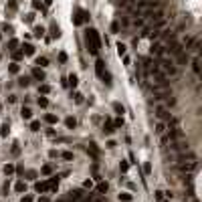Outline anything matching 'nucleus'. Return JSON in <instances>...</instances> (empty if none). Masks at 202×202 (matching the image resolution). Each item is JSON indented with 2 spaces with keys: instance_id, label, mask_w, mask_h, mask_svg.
Listing matches in <instances>:
<instances>
[{
  "instance_id": "f257e3e1",
  "label": "nucleus",
  "mask_w": 202,
  "mask_h": 202,
  "mask_svg": "<svg viewBox=\"0 0 202 202\" xmlns=\"http://www.w3.org/2000/svg\"><path fill=\"white\" fill-rule=\"evenodd\" d=\"M85 41H87V49L91 55H97L101 49V38H99V32L95 28H89L87 34H85Z\"/></svg>"
},
{
  "instance_id": "f03ea898",
  "label": "nucleus",
  "mask_w": 202,
  "mask_h": 202,
  "mask_svg": "<svg viewBox=\"0 0 202 202\" xmlns=\"http://www.w3.org/2000/svg\"><path fill=\"white\" fill-rule=\"evenodd\" d=\"M152 75H154V83H156L158 87H166V85H168V79H166V75L160 71V69L152 71Z\"/></svg>"
},
{
  "instance_id": "7ed1b4c3",
  "label": "nucleus",
  "mask_w": 202,
  "mask_h": 202,
  "mask_svg": "<svg viewBox=\"0 0 202 202\" xmlns=\"http://www.w3.org/2000/svg\"><path fill=\"white\" fill-rule=\"evenodd\" d=\"M87 20H89V12H87V10H83V8H79V10H77V16L73 18V24L81 27V24L87 22Z\"/></svg>"
},
{
  "instance_id": "20e7f679",
  "label": "nucleus",
  "mask_w": 202,
  "mask_h": 202,
  "mask_svg": "<svg viewBox=\"0 0 202 202\" xmlns=\"http://www.w3.org/2000/svg\"><path fill=\"white\" fill-rule=\"evenodd\" d=\"M160 65H162V69H164L166 73H170V75H176V67L172 65V61H170V59L160 57Z\"/></svg>"
},
{
  "instance_id": "39448f33",
  "label": "nucleus",
  "mask_w": 202,
  "mask_h": 202,
  "mask_svg": "<svg viewBox=\"0 0 202 202\" xmlns=\"http://www.w3.org/2000/svg\"><path fill=\"white\" fill-rule=\"evenodd\" d=\"M49 190V182H34V192L42 194V192Z\"/></svg>"
},
{
  "instance_id": "423d86ee",
  "label": "nucleus",
  "mask_w": 202,
  "mask_h": 202,
  "mask_svg": "<svg viewBox=\"0 0 202 202\" xmlns=\"http://www.w3.org/2000/svg\"><path fill=\"white\" fill-rule=\"evenodd\" d=\"M164 45H162V42H156V45H154V49H152V53L156 55V57H164Z\"/></svg>"
},
{
  "instance_id": "0eeeda50",
  "label": "nucleus",
  "mask_w": 202,
  "mask_h": 202,
  "mask_svg": "<svg viewBox=\"0 0 202 202\" xmlns=\"http://www.w3.org/2000/svg\"><path fill=\"white\" fill-rule=\"evenodd\" d=\"M32 77H34V79H38V81H45V71H42L41 67H34L32 69Z\"/></svg>"
},
{
  "instance_id": "6e6552de",
  "label": "nucleus",
  "mask_w": 202,
  "mask_h": 202,
  "mask_svg": "<svg viewBox=\"0 0 202 202\" xmlns=\"http://www.w3.org/2000/svg\"><path fill=\"white\" fill-rule=\"evenodd\" d=\"M95 73H97V75H103V73H105V63H103L101 61V59H97V61H95Z\"/></svg>"
},
{
  "instance_id": "1a4fd4ad",
  "label": "nucleus",
  "mask_w": 202,
  "mask_h": 202,
  "mask_svg": "<svg viewBox=\"0 0 202 202\" xmlns=\"http://www.w3.org/2000/svg\"><path fill=\"white\" fill-rule=\"evenodd\" d=\"M22 55H28V57H31V55H34V47L32 45H22Z\"/></svg>"
},
{
  "instance_id": "9d476101",
  "label": "nucleus",
  "mask_w": 202,
  "mask_h": 202,
  "mask_svg": "<svg viewBox=\"0 0 202 202\" xmlns=\"http://www.w3.org/2000/svg\"><path fill=\"white\" fill-rule=\"evenodd\" d=\"M107 190H109V184L107 182H99L97 184V192H99V194H105Z\"/></svg>"
},
{
  "instance_id": "9b49d317",
  "label": "nucleus",
  "mask_w": 202,
  "mask_h": 202,
  "mask_svg": "<svg viewBox=\"0 0 202 202\" xmlns=\"http://www.w3.org/2000/svg\"><path fill=\"white\" fill-rule=\"evenodd\" d=\"M103 131H105V134H113V121L107 119V121L103 123Z\"/></svg>"
},
{
  "instance_id": "f8f14e48",
  "label": "nucleus",
  "mask_w": 202,
  "mask_h": 202,
  "mask_svg": "<svg viewBox=\"0 0 202 202\" xmlns=\"http://www.w3.org/2000/svg\"><path fill=\"white\" fill-rule=\"evenodd\" d=\"M20 115H22V119H31V117H32V111H31V107H22Z\"/></svg>"
},
{
  "instance_id": "ddd939ff",
  "label": "nucleus",
  "mask_w": 202,
  "mask_h": 202,
  "mask_svg": "<svg viewBox=\"0 0 202 202\" xmlns=\"http://www.w3.org/2000/svg\"><path fill=\"white\" fill-rule=\"evenodd\" d=\"M51 37H53V38H59V37H61V28H59L57 24H53V27H51Z\"/></svg>"
},
{
  "instance_id": "4468645a",
  "label": "nucleus",
  "mask_w": 202,
  "mask_h": 202,
  "mask_svg": "<svg viewBox=\"0 0 202 202\" xmlns=\"http://www.w3.org/2000/svg\"><path fill=\"white\" fill-rule=\"evenodd\" d=\"M113 111H115V113H119V115L126 113V109H123V105H121L119 101H115V103H113Z\"/></svg>"
},
{
  "instance_id": "2eb2a0df",
  "label": "nucleus",
  "mask_w": 202,
  "mask_h": 202,
  "mask_svg": "<svg viewBox=\"0 0 202 202\" xmlns=\"http://www.w3.org/2000/svg\"><path fill=\"white\" fill-rule=\"evenodd\" d=\"M119 200H121V202H131V200H134V196H131L130 192H121V194H119Z\"/></svg>"
},
{
  "instance_id": "dca6fc26",
  "label": "nucleus",
  "mask_w": 202,
  "mask_h": 202,
  "mask_svg": "<svg viewBox=\"0 0 202 202\" xmlns=\"http://www.w3.org/2000/svg\"><path fill=\"white\" fill-rule=\"evenodd\" d=\"M176 57H178V63H182V65H186V63H188V55L184 53V51H182V53H178Z\"/></svg>"
},
{
  "instance_id": "f3484780",
  "label": "nucleus",
  "mask_w": 202,
  "mask_h": 202,
  "mask_svg": "<svg viewBox=\"0 0 202 202\" xmlns=\"http://www.w3.org/2000/svg\"><path fill=\"white\" fill-rule=\"evenodd\" d=\"M65 126L69 127V130H73V127L77 126V119H75V117H67V119H65Z\"/></svg>"
},
{
  "instance_id": "a211bd4d",
  "label": "nucleus",
  "mask_w": 202,
  "mask_h": 202,
  "mask_svg": "<svg viewBox=\"0 0 202 202\" xmlns=\"http://www.w3.org/2000/svg\"><path fill=\"white\" fill-rule=\"evenodd\" d=\"M14 172H16V168L12 164H6V166H4V174H6V176H12Z\"/></svg>"
},
{
  "instance_id": "6ab92c4d",
  "label": "nucleus",
  "mask_w": 202,
  "mask_h": 202,
  "mask_svg": "<svg viewBox=\"0 0 202 202\" xmlns=\"http://www.w3.org/2000/svg\"><path fill=\"white\" fill-rule=\"evenodd\" d=\"M6 8H8V10H12V12H16V10H18V4H16V0H8Z\"/></svg>"
},
{
  "instance_id": "aec40b11",
  "label": "nucleus",
  "mask_w": 202,
  "mask_h": 202,
  "mask_svg": "<svg viewBox=\"0 0 202 202\" xmlns=\"http://www.w3.org/2000/svg\"><path fill=\"white\" fill-rule=\"evenodd\" d=\"M77 83H79L77 75H75V73H71V75H69V85H71V87H77Z\"/></svg>"
},
{
  "instance_id": "412c9836",
  "label": "nucleus",
  "mask_w": 202,
  "mask_h": 202,
  "mask_svg": "<svg viewBox=\"0 0 202 202\" xmlns=\"http://www.w3.org/2000/svg\"><path fill=\"white\" fill-rule=\"evenodd\" d=\"M32 34H34V37H37V38H41L42 34H45V28H42V27H34V31H32Z\"/></svg>"
},
{
  "instance_id": "4be33fe9",
  "label": "nucleus",
  "mask_w": 202,
  "mask_h": 202,
  "mask_svg": "<svg viewBox=\"0 0 202 202\" xmlns=\"http://www.w3.org/2000/svg\"><path fill=\"white\" fill-rule=\"evenodd\" d=\"M14 190L16 192H24V190H27V184H24V182H16L14 184Z\"/></svg>"
},
{
  "instance_id": "5701e85b",
  "label": "nucleus",
  "mask_w": 202,
  "mask_h": 202,
  "mask_svg": "<svg viewBox=\"0 0 202 202\" xmlns=\"http://www.w3.org/2000/svg\"><path fill=\"white\" fill-rule=\"evenodd\" d=\"M192 69H194L196 75H200V61H198V59H194V61H192Z\"/></svg>"
},
{
  "instance_id": "b1692460",
  "label": "nucleus",
  "mask_w": 202,
  "mask_h": 202,
  "mask_svg": "<svg viewBox=\"0 0 202 202\" xmlns=\"http://www.w3.org/2000/svg\"><path fill=\"white\" fill-rule=\"evenodd\" d=\"M45 119H47V123H57V115H53V113H49V115H45Z\"/></svg>"
},
{
  "instance_id": "393cba45",
  "label": "nucleus",
  "mask_w": 202,
  "mask_h": 202,
  "mask_svg": "<svg viewBox=\"0 0 202 202\" xmlns=\"http://www.w3.org/2000/svg\"><path fill=\"white\" fill-rule=\"evenodd\" d=\"M37 65L47 67V65H49V59H47V57H38V59H37Z\"/></svg>"
},
{
  "instance_id": "a878e982",
  "label": "nucleus",
  "mask_w": 202,
  "mask_h": 202,
  "mask_svg": "<svg viewBox=\"0 0 202 202\" xmlns=\"http://www.w3.org/2000/svg\"><path fill=\"white\" fill-rule=\"evenodd\" d=\"M0 135L2 137L8 135V123H2V126H0Z\"/></svg>"
},
{
  "instance_id": "bb28decb",
  "label": "nucleus",
  "mask_w": 202,
  "mask_h": 202,
  "mask_svg": "<svg viewBox=\"0 0 202 202\" xmlns=\"http://www.w3.org/2000/svg\"><path fill=\"white\" fill-rule=\"evenodd\" d=\"M28 83H31V81H28V77H20V79H18V85H20V87H28Z\"/></svg>"
},
{
  "instance_id": "cd10ccee",
  "label": "nucleus",
  "mask_w": 202,
  "mask_h": 202,
  "mask_svg": "<svg viewBox=\"0 0 202 202\" xmlns=\"http://www.w3.org/2000/svg\"><path fill=\"white\" fill-rule=\"evenodd\" d=\"M117 55H119V57H123V55H126V45L117 42Z\"/></svg>"
},
{
  "instance_id": "c85d7f7f",
  "label": "nucleus",
  "mask_w": 202,
  "mask_h": 202,
  "mask_svg": "<svg viewBox=\"0 0 202 202\" xmlns=\"http://www.w3.org/2000/svg\"><path fill=\"white\" fill-rule=\"evenodd\" d=\"M38 91H41L42 95H47V93H51V85H41V87H38Z\"/></svg>"
},
{
  "instance_id": "c756f323",
  "label": "nucleus",
  "mask_w": 202,
  "mask_h": 202,
  "mask_svg": "<svg viewBox=\"0 0 202 202\" xmlns=\"http://www.w3.org/2000/svg\"><path fill=\"white\" fill-rule=\"evenodd\" d=\"M12 59H14V61H20V59H22V51H12Z\"/></svg>"
},
{
  "instance_id": "7c9ffc66",
  "label": "nucleus",
  "mask_w": 202,
  "mask_h": 202,
  "mask_svg": "<svg viewBox=\"0 0 202 202\" xmlns=\"http://www.w3.org/2000/svg\"><path fill=\"white\" fill-rule=\"evenodd\" d=\"M16 47H18V41H16V38H10V42H8V49H10V51H14Z\"/></svg>"
},
{
  "instance_id": "2f4dec72",
  "label": "nucleus",
  "mask_w": 202,
  "mask_h": 202,
  "mask_svg": "<svg viewBox=\"0 0 202 202\" xmlns=\"http://www.w3.org/2000/svg\"><path fill=\"white\" fill-rule=\"evenodd\" d=\"M38 105H41L42 109H45V107L49 105V99H47V97H38Z\"/></svg>"
},
{
  "instance_id": "473e14b6",
  "label": "nucleus",
  "mask_w": 202,
  "mask_h": 202,
  "mask_svg": "<svg viewBox=\"0 0 202 202\" xmlns=\"http://www.w3.org/2000/svg\"><path fill=\"white\" fill-rule=\"evenodd\" d=\"M42 174H45V176H51V174H53V168H51V166H42Z\"/></svg>"
},
{
  "instance_id": "72a5a7b5",
  "label": "nucleus",
  "mask_w": 202,
  "mask_h": 202,
  "mask_svg": "<svg viewBox=\"0 0 202 202\" xmlns=\"http://www.w3.org/2000/svg\"><path fill=\"white\" fill-rule=\"evenodd\" d=\"M81 194H83L81 190H75V192H71V200H79V198H81Z\"/></svg>"
},
{
  "instance_id": "f704fd0d",
  "label": "nucleus",
  "mask_w": 202,
  "mask_h": 202,
  "mask_svg": "<svg viewBox=\"0 0 202 202\" xmlns=\"http://www.w3.org/2000/svg\"><path fill=\"white\" fill-rule=\"evenodd\" d=\"M8 71H10V73H14V75H16V73H18V71H20V67H18V65H16V63H12V65H10V67H8Z\"/></svg>"
},
{
  "instance_id": "c9c22d12",
  "label": "nucleus",
  "mask_w": 202,
  "mask_h": 202,
  "mask_svg": "<svg viewBox=\"0 0 202 202\" xmlns=\"http://www.w3.org/2000/svg\"><path fill=\"white\" fill-rule=\"evenodd\" d=\"M31 130L32 131H41V123L38 121H31Z\"/></svg>"
},
{
  "instance_id": "e433bc0d",
  "label": "nucleus",
  "mask_w": 202,
  "mask_h": 202,
  "mask_svg": "<svg viewBox=\"0 0 202 202\" xmlns=\"http://www.w3.org/2000/svg\"><path fill=\"white\" fill-rule=\"evenodd\" d=\"M158 115H160L162 119H166V117H168V113H166V109H164V107H158Z\"/></svg>"
},
{
  "instance_id": "4c0bfd02",
  "label": "nucleus",
  "mask_w": 202,
  "mask_h": 202,
  "mask_svg": "<svg viewBox=\"0 0 202 202\" xmlns=\"http://www.w3.org/2000/svg\"><path fill=\"white\" fill-rule=\"evenodd\" d=\"M121 126H123V117H119V119L113 121V130H117V127H121Z\"/></svg>"
},
{
  "instance_id": "58836bf2",
  "label": "nucleus",
  "mask_w": 202,
  "mask_h": 202,
  "mask_svg": "<svg viewBox=\"0 0 202 202\" xmlns=\"http://www.w3.org/2000/svg\"><path fill=\"white\" fill-rule=\"evenodd\" d=\"M119 170H121L123 174H126V172L130 170V164H127V162H121V164H119Z\"/></svg>"
},
{
  "instance_id": "ea45409f",
  "label": "nucleus",
  "mask_w": 202,
  "mask_h": 202,
  "mask_svg": "<svg viewBox=\"0 0 202 202\" xmlns=\"http://www.w3.org/2000/svg\"><path fill=\"white\" fill-rule=\"evenodd\" d=\"M12 31H14V28H12L10 24H2V32H8V34H10Z\"/></svg>"
},
{
  "instance_id": "a19ab883",
  "label": "nucleus",
  "mask_w": 202,
  "mask_h": 202,
  "mask_svg": "<svg viewBox=\"0 0 202 202\" xmlns=\"http://www.w3.org/2000/svg\"><path fill=\"white\" fill-rule=\"evenodd\" d=\"M101 79L105 81V83H111V75H109V73H107V71H105V73H103V75H101Z\"/></svg>"
},
{
  "instance_id": "79ce46f5",
  "label": "nucleus",
  "mask_w": 202,
  "mask_h": 202,
  "mask_svg": "<svg viewBox=\"0 0 202 202\" xmlns=\"http://www.w3.org/2000/svg\"><path fill=\"white\" fill-rule=\"evenodd\" d=\"M22 20H24V22H32V20H34V14H24Z\"/></svg>"
},
{
  "instance_id": "37998d69",
  "label": "nucleus",
  "mask_w": 202,
  "mask_h": 202,
  "mask_svg": "<svg viewBox=\"0 0 202 202\" xmlns=\"http://www.w3.org/2000/svg\"><path fill=\"white\" fill-rule=\"evenodd\" d=\"M111 32H119V22H111Z\"/></svg>"
},
{
  "instance_id": "c03bdc74",
  "label": "nucleus",
  "mask_w": 202,
  "mask_h": 202,
  "mask_svg": "<svg viewBox=\"0 0 202 202\" xmlns=\"http://www.w3.org/2000/svg\"><path fill=\"white\" fill-rule=\"evenodd\" d=\"M32 8H34V10H42V6H41L38 0H34V2H32Z\"/></svg>"
},
{
  "instance_id": "a18cd8bd",
  "label": "nucleus",
  "mask_w": 202,
  "mask_h": 202,
  "mask_svg": "<svg viewBox=\"0 0 202 202\" xmlns=\"http://www.w3.org/2000/svg\"><path fill=\"white\" fill-rule=\"evenodd\" d=\"M61 156H63V158H65V160H73V154H71V152H63V154H61Z\"/></svg>"
},
{
  "instance_id": "49530a36",
  "label": "nucleus",
  "mask_w": 202,
  "mask_h": 202,
  "mask_svg": "<svg viewBox=\"0 0 202 202\" xmlns=\"http://www.w3.org/2000/svg\"><path fill=\"white\" fill-rule=\"evenodd\" d=\"M73 97H75V101H77V103H81V101H83V95H81V93H75Z\"/></svg>"
},
{
  "instance_id": "de8ad7c7",
  "label": "nucleus",
  "mask_w": 202,
  "mask_h": 202,
  "mask_svg": "<svg viewBox=\"0 0 202 202\" xmlns=\"http://www.w3.org/2000/svg\"><path fill=\"white\" fill-rule=\"evenodd\" d=\"M144 172H145V174H150V172H152V166H150V162L144 166Z\"/></svg>"
},
{
  "instance_id": "09e8293b",
  "label": "nucleus",
  "mask_w": 202,
  "mask_h": 202,
  "mask_svg": "<svg viewBox=\"0 0 202 202\" xmlns=\"http://www.w3.org/2000/svg\"><path fill=\"white\" fill-rule=\"evenodd\" d=\"M20 202H32V196H22Z\"/></svg>"
},
{
  "instance_id": "8fccbe9b",
  "label": "nucleus",
  "mask_w": 202,
  "mask_h": 202,
  "mask_svg": "<svg viewBox=\"0 0 202 202\" xmlns=\"http://www.w3.org/2000/svg\"><path fill=\"white\" fill-rule=\"evenodd\" d=\"M59 61L65 63V61H67V55H65V53H61V55H59Z\"/></svg>"
},
{
  "instance_id": "3c124183",
  "label": "nucleus",
  "mask_w": 202,
  "mask_h": 202,
  "mask_svg": "<svg viewBox=\"0 0 202 202\" xmlns=\"http://www.w3.org/2000/svg\"><path fill=\"white\" fill-rule=\"evenodd\" d=\"M83 186H85V188H91V186H93V182H91V180H85Z\"/></svg>"
},
{
  "instance_id": "603ef678",
  "label": "nucleus",
  "mask_w": 202,
  "mask_h": 202,
  "mask_svg": "<svg viewBox=\"0 0 202 202\" xmlns=\"http://www.w3.org/2000/svg\"><path fill=\"white\" fill-rule=\"evenodd\" d=\"M135 27H144V20H141V18H135Z\"/></svg>"
},
{
  "instance_id": "864d4df0",
  "label": "nucleus",
  "mask_w": 202,
  "mask_h": 202,
  "mask_svg": "<svg viewBox=\"0 0 202 202\" xmlns=\"http://www.w3.org/2000/svg\"><path fill=\"white\" fill-rule=\"evenodd\" d=\"M38 202H49V198H47V196H41V198H38Z\"/></svg>"
},
{
  "instance_id": "5fc2aeb1",
  "label": "nucleus",
  "mask_w": 202,
  "mask_h": 202,
  "mask_svg": "<svg viewBox=\"0 0 202 202\" xmlns=\"http://www.w3.org/2000/svg\"><path fill=\"white\" fill-rule=\"evenodd\" d=\"M45 4H47V6H51V4H53V0H45Z\"/></svg>"
},
{
  "instance_id": "6e6d98bb",
  "label": "nucleus",
  "mask_w": 202,
  "mask_h": 202,
  "mask_svg": "<svg viewBox=\"0 0 202 202\" xmlns=\"http://www.w3.org/2000/svg\"><path fill=\"white\" fill-rule=\"evenodd\" d=\"M0 38H2V34H0Z\"/></svg>"
},
{
  "instance_id": "4d7b16f0",
  "label": "nucleus",
  "mask_w": 202,
  "mask_h": 202,
  "mask_svg": "<svg viewBox=\"0 0 202 202\" xmlns=\"http://www.w3.org/2000/svg\"><path fill=\"white\" fill-rule=\"evenodd\" d=\"M59 202H63V200H59Z\"/></svg>"
},
{
  "instance_id": "13d9d810",
  "label": "nucleus",
  "mask_w": 202,
  "mask_h": 202,
  "mask_svg": "<svg viewBox=\"0 0 202 202\" xmlns=\"http://www.w3.org/2000/svg\"><path fill=\"white\" fill-rule=\"evenodd\" d=\"M71 202H73V200H71Z\"/></svg>"
}]
</instances>
